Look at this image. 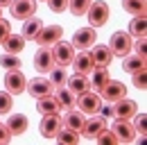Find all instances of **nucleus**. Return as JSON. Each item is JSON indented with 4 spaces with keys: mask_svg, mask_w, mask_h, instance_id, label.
<instances>
[{
    "mask_svg": "<svg viewBox=\"0 0 147 145\" xmlns=\"http://www.w3.org/2000/svg\"><path fill=\"white\" fill-rule=\"evenodd\" d=\"M109 48L113 52V57H127L134 50V36L129 32H115L109 41Z\"/></svg>",
    "mask_w": 147,
    "mask_h": 145,
    "instance_id": "f257e3e1",
    "label": "nucleus"
},
{
    "mask_svg": "<svg viewBox=\"0 0 147 145\" xmlns=\"http://www.w3.org/2000/svg\"><path fill=\"white\" fill-rule=\"evenodd\" d=\"M75 104L79 107V111L84 116H95L100 111V107H102V98H100L97 91H86V93L77 95V102Z\"/></svg>",
    "mask_w": 147,
    "mask_h": 145,
    "instance_id": "f03ea898",
    "label": "nucleus"
},
{
    "mask_svg": "<svg viewBox=\"0 0 147 145\" xmlns=\"http://www.w3.org/2000/svg\"><path fill=\"white\" fill-rule=\"evenodd\" d=\"M109 5L107 2H102V0H93L91 7H88V12H86V16H88V25L91 27H102V25H107V20H109Z\"/></svg>",
    "mask_w": 147,
    "mask_h": 145,
    "instance_id": "7ed1b4c3",
    "label": "nucleus"
},
{
    "mask_svg": "<svg viewBox=\"0 0 147 145\" xmlns=\"http://www.w3.org/2000/svg\"><path fill=\"white\" fill-rule=\"evenodd\" d=\"M95 41H97V34H95V27L91 25H86V27H79L77 32L73 34V48L75 50H88L95 45Z\"/></svg>",
    "mask_w": 147,
    "mask_h": 145,
    "instance_id": "20e7f679",
    "label": "nucleus"
},
{
    "mask_svg": "<svg viewBox=\"0 0 147 145\" xmlns=\"http://www.w3.org/2000/svg\"><path fill=\"white\" fill-rule=\"evenodd\" d=\"M50 50H52V57H55V64H57V66H70V61H73V57H75L73 43L59 39Z\"/></svg>",
    "mask_w": 147,
    "mask_h": 145,
    "instance_id": "39448f33",
    "label": "nucleus"
},
{
    "mask_svg": "<svg viewBox=\"0 0 147 145\" xmlns=\"http://www.w3.org/2000/svg\"><path fill=\"white\" fill-rule=\"evenodd\" d=\"M36 7H38L36 0H11V2H9L11 16L18 18V20H25V18L34 16V14H36Z\"/></svg>",
    "mask_w": 147,
    "mask_h": 145,
    "instance_id": "423d86ee",
    "label": "nucleus"
},
{
    "mask_svg": "<svg viewBox=\"0 0 147 145\" xmlns=\"http://www.w3.org/2000/svg\"><path fill=\"white\" fill-rule=\"evenodd\" d=\"M61 36H63V27L61 25H43L34 41H36L38 45H43V48H52Z\"/></svg>",
    "mask_w": 147,
    "mask_h": 145,
    "instance_id": "0eeeda50",
    "label": "nucleus"
},
{
    "mask_svg": "<svg viewBox=\"0 0 147 145\" xmlns=\"http://www.w3.org/2000/svg\"><path fill=\"white\" fill-rule=\"evenodd\" d=\"M25 91H27L34 100H38V98H43V95H52L55 86H52V82H50L48 77H34V79H30V82L25 84Z\"/></svg>",
    "mask_w": 147,
    "mask_h": 145,
    "instance_id": "6e6552de",
    "label": "nucleus"
},
{
    "mask_svg": "<svg viewBox=\"0 0 147 145\" xmlns=\"http://www.w3.org/2000/svg\"><path fill=\"white\" fill-rule=\"evenodd\" d=\"M25 84H27V79H25V75L20 72V68H11V70H7V75H5V89L9 91L11 95H20V93H25Z\"/></svg>",
    "mask_w": 147,
    "mask_h": 145,
    "instance_id": "1a4fd4ad",
    "label": "nucleus"
},
{
    "mask_svg": "<svg viewBox=\"0 0 147 145\" xmlns=\"http://www.w3.org/2000/svg\"><path fill=\"white\" fill-rule=\"evenodd\" d=\"M109 129L115 134L118 143H131V141L136 138V129H134V125H131L129 120H125V118H115V123H113Z\"/></svg>",
    "mask_w": 147,
    "mask_h": 145,
    "instance_id": "9d476101",
    "label": "nucleus"
},
{
    "mask_svg": "<svg viewBox=\"0 0 147 145\" xmlns=\"http://www.w3.org/2000/svg\"><path fill=\"white\" fill-rule=\"evenodd\" d=\"M127 95V86L122 84V82H118V79H109L102 91H100V98L102 100H107V102H118L120 98H125Z\"/></svg>",
    "mask_w": 147,
    "mask_h": 145,
    "instance_id": "9b49d317",
    "label": "nucleus"
},
{
    "mask_svg": "<svg viewBox=\"0 0 147 145\" xmlns=\"http://www.w3.org/2000/svg\"><path fill=\"white\" fill-rule=\"evenodd\" d=\"M63 127V123H61V116L59 113H45L43 118H41V125H38V129H41V136L43 138H55L57 131Z\"/></svg>",
    "mask_w": 147,
    "mask_h": 145,
    "instance_id": "f8f14e48",
    "label": "nucleus"
},
{
    "mask_svg": "<svg viewBox=\"0 0 147 145\" xmlns=\"http://www.w3.org/2000/svg\"><path fill=\"white\" fill-rule=\"evenodd\" d=\"M32 64H34V70L36 72H50L52 70V66H55V57H52V50L50 48H38L36 52H34V59H32Z\"/></svg>",
    "mask_w": 147,
    "mask_h": 145,
    "instance_id": "ddd939ff",
    "label": "nucleus"
},
{
    "mask_svg": "<svg viewBox=\"0 0 147 145\" xmlns=\"http://www.w3.org/2000/svg\"><path fill=\"white\" fill-rule=\"evenodd\" d=\"M107 118H102L100 113L88 116V120H84V127L79 129V136H86V138H95L102 129H107Z\"/></svg>",
    "mask_w": 147,
    "mask_h": 145,
    "instance_id": "4468645a",
    "label": "nucleus"
},
{
    "mask_svg": "<svg viewBox=\"0 0 147 145\" xmlns=\"http://www.w3.org/2000/svg\"><path fill=\"white\" fill-rule=\"evenodd\" d=\"M73 68L75 72H82V75H91L93 68H95V61H93V54L91 50H82V52H75L73 57Z\"/></svg>",
    "mask_w": 147,
    "mask_h": 145,
    "instance_id": "2eb2a0df",
    "label": "nucleus"
},
{
    "mask_svg": "<svg viewBox=\"0 0 147 145\" xmlns=\"http://www.w3.org/2000/svg\"><path fill=\"white\" fill-rule=\"evenodd\" d=\"M138 111V104L134 100H129L127 95L120 98L118 102H113V118H125V120H131L134 113Z\"/></svg>",
    "mask_w": 147,
    "mask_h": 145,
    "instance_id": "dca6fc26",
    "label": "nucleus"
},
{
    "mask_svg": "<svg viewBox=\"0 0 147 145\" xmlns=\"http://www.w3.org/2000/svg\"><path fill=\"white\" fill-rule=\"evenodd\" d=\"M66 86L73 91L75 95H82V93H86V91H93V89H91V79H88V75H82V72L70 75V77L66 79Z\"/></svg>",
    "mask_w": 147,
    "mask_h": 145,
    "instance_id": "f3484780",
    "label": "nucleus"
},
{
    "mask_svg": "<svg viewBox=\"0 0 147 145\" xmlns=\"http://www.w3.org/2000/svg\"><path fill=\"white\" fill-rule=\"evenodd\" d=\"M52 95H55L59 109H66V111H68V109H73L75 102H77V95H75L68 86H59V89H55V91H52Z\"/></svg>",
    "mask_w": 147,
    "mask_h": 145,
    "instance_id": "a211bd4d",
    "label": "nucleus"
},
{
    "mask_svg": "<svg viewBox=\"0 0 147 145\" xmlns=\"http://www.w3.org/2000/svg\"><path fill=\"white\" fill-rule=\"evenodd\" d=\"M5 125H7V129H9L11 136H20V134H25V129L30 127V120H27L25 113H11Z\"/></svg>",
    "mask_w": 147,
    "mask_h": 145,
    "instance_id": "6ab92c4d",
    "label": "nucleus"
},
{
    "mask_svg": "<svg viewBox=\"0 0 147 145\" xmlns=\"http://www.w3.org/2000/svg\"><path fill=\"white\" fill-rule=\"evenodd\" d=\"M93 61H95V66H104V68H109L111 66V61H113V52H111V48L109 45H93Z\"/></svg>",
    "mask_w": 147,
    "mask_h": 145,
    "instance_id": "aec40b11",
    "label": "nucleus"
},
{
    "mask_svg": "<svg viewBox=\"0 0 147 145\" xmlns=\"http://www.w3.org/2000/svg\"><path fill=\"white\" fill-rule=\"evenodd\" d=\"M84 120H86V116L79 111V109H68L66 111V116L61 118V123H63V127H68V129H75V131H79L82 127H84Z\"/></svg>",
    "mask_w": 147,
    "mask_h": 145,
    "instance_id": "412c9836",
    "label": "nucleus"
},
{
    "mask_svg": "<svg viewBox=\"0 0 147 145\" xmlns=\"http://www.w3.org/2000/svg\"><path fill=\"white\" fill-rule=\"evenodd\" d=\"M41 27H43V20L36 16H30V18H25V25H23L20 34L25 36V41H34L38 36V32H41Z\"/></svg>",
    "mask_w": 147,
    "mask_h": 145,
    "instance_id": "4be33fe9",
    "label": "nucleus"
},
{
    "mask_svg": "<svg viewBox=\"0 0 147 145\" xmlns=\"http://www.w3.org/2000/svg\"><path fill=\"white\" fill-rule=\"evenodd\" d=\"M109 79H111L109 68H104V66H95V68H93V72H91V89L100 93V91H102V86H104Z\"/></svg>",
    "mask_w": 147,
    "mask_h": 145,
    "instance_id": "5701e85b",
    "label": "nucleus"
},
{
    "mask_svg": "<svg viewBox=\"0 0 147 145\" xmlns=\"http://www.w3.org/2000/svg\"><path fill=\"white\" fill-rule=\"evenodd\" d=\"M2 48H5V52L20 54L23 48H25V36L23 34H9L5 41H2Z\"/></svg>",
    "mask_w": 147,
    "mask_h": 145,
    "instance_id": "b1692460",
    "label": "nucleus"
},
{
    "mask_svg": "<svg viewBox=\"0 0 147 145\" xmlns=\"http://www.w3.org/2000/svg\"><path fill=\"white\" fill-rule=\"evenodd\" d=\"M140 68H145V57H140V54H131L129 52L127 57H122V70L125 72H136L140 70Z\"/></svg>",
    "mask_w": 147,
    "mask_h": 145,
    "instance_id": "393cba45",
    "label": "nucleus"
},
{
    "mask_svg": "<svg viewBox=\"0 0 147 145\" xmlns=\"http://www.w3.org/2000/svg\"><path fill=\"white\" fill-rule=\"evenodd\" d=\"M36 109L38 113H59V104H57L55 95H43V98H38L36 100Z\"/></svg>",
    "mask_w": 147,
    "mask_h": 145,
    "instance_id": "a878e982",
    "label": "nucleus"
},
{
    "mask_svg": "<svg viewBox=\"0 0 147 145\" xmlns=\"http://www.w3.org/2000/svg\"><path fill=\"white\" fill-rule=\"evenodd\" d=\"M55 138H57L61 145H77V143H79V131L68 129V127H61V129L57 131Z\"/></svg>",
    "mask_w": 147,
    "mask_h": 145,
    "instance_id": "bb28decb",
    "label": "nucleus"
},
{
    "mask_svg": "<svg viewBox=\"0 0 147 145\" xmlns=\"http://www.w3.org/2000/svg\"><path fill=\"white\" fill-rule=\"evenodd\" d=\"M50 82H52V86L59 89V86H66V79H68V72H66V66H52V70H50V77H48Z\"/></svg>",
    "mask_w": 147,
    "mask_h": 145,
    "instance_id": "cd10ccee",
    "label": "nucleus"
},
{
    "mask_svg": "<svg viewBox=\"0 0 147 145\" xmlns=\"http://www.w3.org/2000/svg\"><path fill=\"white\" fill-rule=\"evenodd\" d=\"M145 14H138V16H134V20H131V25H129V34L136 36V39H140V36H145Z\"/></svg>",
    "mask_w": 147,
    "mask_h": 145,
    "instance_id": "c85d7f7f",
    "label": "nucleus"
},
{
    "mask_svg": "<svg viewBox=\"0 0 147 145\" xmlns=\"http://www.w3.org/2000/svg\"><path fill=\"white\" fill-rule=\"evenodd\" d=\"M147 2L145 0H122V9L131 14V16H138V14H145Z\"/></svg>",
    "mask_w": 147,
    "mask_h": 145,
    "instance_id": "c756f323",
    "label": "nucleus"
},
{
    "mask_svg": "<svg viewBox=\"0 0 147 145\" xmlns=\"http://www.w3.org/2000/svg\"><path fill=\"white\" fill-rule=\"evenodd\" d=\"M91 2L93 0H68V9H70V14H75V16H86Z\"/></svg>",
    "mask_w": 147,
    "mask_h": 145,
    "instance_id": "7c9ffc66",
    "label": "nucleus"
},
{
    "mask_svg": "<svg viewBox=\"0 0 147 145\" xmlns=\"http://www.w3.org/2000/svg\"><path fill=\"white\" fill-rule=\"evenodd\" d=\"M0 66H2L5 70H11V68H20V57H18V54H11V52L0 54Z\"/></svg>",
    "mask_w": 147,
    "mask_h": 145,
    "instance_id": "2f4dec72",
    "label": "nucleus"
},
{
    "mask_svg": "<svg viewBox=\"0 0 147 145\" xmlns=\"http://www.w3.org/2000/svg\"><path fill=\"white\" fill-rule=\"evenodd\" d=\"M14 109V95L9 91H0V116L9 113Z\"/></svg>",
    "mask_w": 147,
    "mask_h": 145,
    "instance_id": "473e14b6",
    "label": "nucleus"
},
{
    "mask_svg": "<svg viewBox=\"0 0 147 145\" xmlns=\"http://www.w3.org/2000/svg\"><path fill=\"white\" fill-rule=\"evenodd\" d=\"M95 141H97L100 145H118V138H115V134L111 131L109 127H107V129H102V131L95 136Z\"/></svg>",
    "mask_w": 147,
    "mask_h": 145,
    "instance_id": "72a5a7b5",
    "label": "nucleus"
},
{
    "mask_svg": "<svg viewBox=\"0 0 147 145\" xmlns=\"http://www.w3.org/2000/svg\"><path fill=\"white\" fill-rule=\"evenodd\" d=\"M145 123H147V118H145V113H138V111H136V113H134V123H131V125H134V129H136V134H143V136H145Z\"/></svg>",
    "mask_w": 147,
    "mask_h": 145,
    "instance_id": "f704fd0d",
    "label": "nucleus"
},
{
    "mask_svg": "<svg viewBox=\"0 0 147 145\" xmlns=\"http://www.w3.org/2000/svg\"><path fill=\"white\" fill-rule=\"evenodd\" d=\"M131 77H134V86L138 91H145L147 86V77H145V68H140V70H136V72H131Z\"/></svg>",
    "mask_w": 147,
    "mask_h": 145,
    "instance_id": "c9c22d12",
    "label": "nucleus"
},
{
    "mask_svg": "<svg viewBox=\"0 0 147 145\" xmlns=\"http://www.w3.org/2000/svg\"><path fill=\"white\" fill-rule=\"evenodd\" d=\"M48 7H50V12L61 14V12L68 9V0H48Z\"/></svg>",
    "mask_w": 147,
    "mask_h": 145,
    "instance_id": "e433bc0d",
    "label": "nucleus"
},
{
    "mask_svg": "<svg viewBox=\"0 0 147 145\" xmlns=\"http://www.w3.org/2000/svg\"><path fill=\"white\" fill-rule=\"evenodd\" d=\"M9 34H11V25H9V20L0 18V45H2V41H5Z\"/></svg>",
    "mask_w": 147,
    "mask_h": 145,
    "instance_id": "4c0bfd02",
    "label": "nucleus"
},
{
    "mask_svg": "<svg viewBox=\"0 0 147 145\" xmlns=\"http://www.w3.org/2000/svg\"><path fill=\"white\" fill-rule=\"evenodd\" d=\"M9 138H11V134H9L7 125H5V123H0V145L9 143Z\"/></svg>",
    "mask_w": 147,
    "mask_h": 145,
    "instance_id": "58836bf2",
    "label": "nucleus"
},
{
    "mask_svg": "<svg viewBox=\"0 0 147 145\" xmlns=\"http://www.w3.org/2000/svg\"><path fill=\"white\" fill-rule=\"evenodd\" d=\"M102 118H113V102H107V107H100L97 111Z\"/></svg>",
    "mask_w": 147,
    "mask_h": 145,
    "instance_id": "ea45409f",
    "label": "nucleus"
},
{
    "mask_svg": "<svg viewBox=\"0 0 147 145\" xmlns=\"http://www.w3.org/2000/svg\"><path fill=\"white\" fill-rule=\"evenodd\" d=\"M134 48H136V54H140V57H145V36H140V39H136V43H134Z\"/></svg>",
    "mask_w": 147,
    "mask_h": 145,
    "instance_id": "a19ab883",
    "label": "nucleus"
},
{
    "mask_svg": "<svg viewBox=\"0 0 147 145\" xmlns=\"http://www.w3.org/2000/svg\"><path fill=\"white\" fill-rule=\"evenodd\" d=\"M9 2H11V0H0V7L5 9V7H9Z\"/></svg>",
    "mask_w": 147,
    "mask_h": 145,
    "instance_id": "79ce46f5",
    "label": "nucleus"
},
{
    "mask_svg": "<svg viewBox=\"0 0 147 145\" xmlns=\"http://www.w3.org/2000/svg\"><path fill=\"white\" fill-rule=\"evenodd\" d=\"M0 18H2V7H0Z\"/></svg>",
    "mask_w": 147,
    "mask_h": 145,
    "instance_id": "37998d69",
    "label": "nucleus"
}]
</instances>
